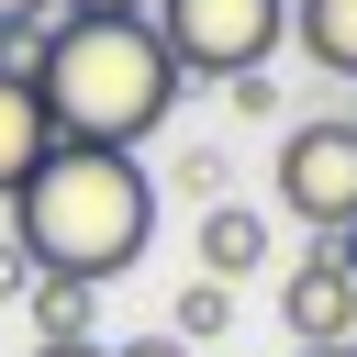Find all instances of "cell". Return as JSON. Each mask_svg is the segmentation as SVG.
<instances>
[{"label": "cell", "instance_id": "obj_8", "mask_svg": "<svg viewBox=\"0 0 357 357\" xmlns=\"http://www.w3.org/2000/svg\"><path fill=\"white\" fill-rule=\"evenodd\" d=\"M290 45L324 78H357V0H290Z\"/></svg>", "mask_w": 357, "mask_h": 357}, {"label": "cell", "instance_id": "obj_3", "mask_svg": "<svg viewBox=\"0 0 357 357\" xmlns=\"http://www.w3.org/2000/svg\"><path fill=\"white\" fill-rule=\"evenodd\" d=\"M156 45L178 56V78H257L279 45H290V0H156L145 11Z\"/></svg>", "mask_w": 357, "mask_h": 357}, {"label": "cell", "instance_id": "obj_14", "mask_svg": "<svg viewBox=\"0 0 357 357\" xmlns=\"http://www.w3.org/2000/svg\"><path fill=\"white\" fill-rule=\"evenodd\" d=\"M112 357H190L178 335H134V346H112Z\"/></svg>", "mask_w": 357, "mask_h": 357}, {"label": "cell", "instance_id": "obj_9", "mask_svg": "<svg viewBox=\"0 0 357 357\" xmlns=\"http://www.w3.org/2000/svg\"><path fill=\"white\" fill-rule=\"evenodd\" d=\"M89 301H100L89 279H33V335L45 346H78L89 335Z\"/></svg>", "mask_w": 357, "mask_h": 357}, {"label": "cell", "instance_id": "obj_4", "mask_svg": "<svg viewBox=\"0 0 357 357\" xmlns=\"http://www.w3.org/2000/svg\"><path fill=\"white\" fill-rule=\"evenodd\" d=\"M279 212L312 223V234H346L357 223V123H290L279 134Z\"/></svg>", "mask_w": 357, "mask_h": 357}, {"label": "cell", "instance_id": "obj_6", "mask_svg": "<svg viewBox=\"0 0 357 357\" xmlns=\"http://www.w3.org/2000/svg\"><path fill=\"white\" fill-rule=\"evenodd\" d=\"M56 156V123H45V89L33 78H0V201H22V178Z\"/></svg>", "mask_w": 357, "mask_h": 357}, {"label": "cell", "instance_id": "obj_7", "mask_svg": "<svg viewBox=\"0 0 357 357\" xmlns=\"http://www.w3.org/2000/svg\"><path fill=\"white\" fill-rule=\"evenodd\" d=\"M257 257H268V212H245V201H212V212H201V279H223V290H234Z\"/></svg>", "mask_w": 357, "mask_h": 357}, {"label": "cell", "instance_id": "obj_19", "mask_svg": "<svg viewBox=\"0 0 357 357\" xmlns=\"http://www.w3.org/2000/svg\"><path fill=\"white\" fill-rule=\"evenodd\" d=\"M346 123H357V112H346Z\"/></svg>", "mask_w": 357, "mask_h": 357}, {"label": "cell", "instance_id": "obj_2", "mask_svg": "<svg viewBox=\"0 0 357 357\" xmlns=\"http://www.w3.org/2000/svg\"><path fill=\"white\" fill-rule=\"evenodd\" d=\"M33 89H45L56 145H112V156H134V145L178 112L190 78H178V56L156 45V22H56Z\"/></svg>", "mask_w": 357, "mask_h": 357}, {"label": "cell", "instance_id": "obj_16", "mask_svg": "<svg viewBox=\"0 0 357 357\" xmlns=\"http://www.w3.org/2000/svg\"><path fill=\"white\" fill-rule=\"evenodd\" d=\"M324 245H335V257H346V279H357V223H346V234H324Z\"/></svg>", "mask_w": 357, "mask_h": 357}, {"label": "cell", "instance_id": "obj_1", "mask_svg": "<svg viewBox=\"0 0 357 357\" xmlns=\"http://www.w3.org/2000/svg\"><path fill=\"white\" fill-rule=\"evenodd\" d=\"M11 234H22V257L45 268V279H123L134 257H145V234H156V178H145V156H112V145H56L33 178H22V201H11Z\"/></svg>", "mask_w": 357, "mask_h": 357}, {"label": "cell", "instance_id": "obj_10", "mask_svg": "<svg viewBox=\"0 0 357 357\" xmlns=\"http://www.w3.org/2000/svg\"><path fill=\"white\" fill-rule=\"evenodd\" d=\"M167 335H178V346L234 335V290H223V279H190V290H178V312H167Z\"/></svg>", "mask_w": 357, "mask_h": 357}, {"label": "cell", "instance_id": "obj_15", "mask_svg": "<svg viewBox=\"0 0 357 357\" xmlns=\"http://www.w3.org/2000/svg\"><path fill=\"white\" fill-rule=\"evenodd\" d=\"M33 357H112V346H100V335H78V346H33Z\"/></svg>", "mask_w": 357, "mask_h": 357}, {"label": "cell", "instance_id": "obj_13", "mask_svg": "<svg viewBox=\"0 0 357 357\" xmlns=\"http://www.w3.org/2000/svg\"><path fill=\"white\" fill-rule=\"evenodd\" d=\"M33 22H67L56 0H0V33H33Z\"/></svg>", "mask_w": 357, "mask_h": 357}, {"label": "cell", "instance_id": "obj_12", "mask_svg": "<svg viewBox=\"0 0 357 357\" xmlns=\"http://www.w3.org/2000/svg\"><path fill=\"white\" fill-rule=\"evenodd\" d=\"M56 11H67V22H145L156 0H56Z\"/></svg>", "mask_w": 357, "mask_h": 357}, {"label": "cell", "instance_id": "obj_5", "mask_svg": "<svg viewBox=\"0 0 357 357\" xmlns=\"http://www.w3.org/2000/svg\"><path fill=\"white\" fill-rule=\"evenodd\" d=\"M279 324H290V346H357V279H346V257L312 234V257L279 279Z\"/></svg>", "mask_w": 357, "mask_h": 357}, {"label": "cell", "instance_id": "obj_11", "mask_svg": "<svg viewBox=\"0 0 357 357\" xmlns=\"http://www.w3.org/2000/svg\"><path fill=\"white\" fill-rule=\"evenodd\" d=\"M33 279H45V268L22 257V234H0V301H33Z\"/></svg>", "mask_w": 357, "mask_h": 357}, {"label": "cell", "instance_id": "obj_18", "mask_svg": "<svg viewBox=\"0 0 357 357\" xmlns=\"http://www.w3.org/2000/svg\"><path fill=\"white\" fill-rule=\"evenodd\" d=\"M346 357H357V346H346Z\"/></svg>", "mask_w": 357, "mask_h": 357}, {"label": "cell", "instance_id": "obj_17", "mask_svg": "<svg viewBox=\"0 0 357 357\" xmlns=\"http://www.w3.org/2000/svg\"><path fill=\"white\" fill-rule=\"evenodd\" d=\"M301 357H346V346H301Z\"/></svg>", "mask_w": 357, "mask_h": 357}]
</instances>
